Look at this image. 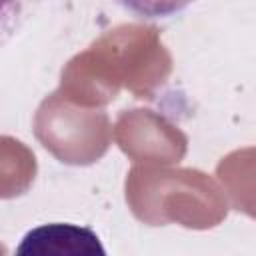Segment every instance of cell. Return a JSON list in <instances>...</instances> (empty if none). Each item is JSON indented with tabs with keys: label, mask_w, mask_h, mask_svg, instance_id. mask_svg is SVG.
Instances as JSON below:
<instances>
[{
	"label": "cell",
	"mask_w": 256,
	"mask_h": 256,
	"mask_svg": "<svg viewBox=\"0 0 256 256\" xmlns=\"http://www.w3.org/2000/svg\"><path fill=\"white\" fill-rule=\"evenodd\" d=\"M14 256H108L98 234L80 224H40L24 234Z\"/></svg>",
	"instance_id": "obj_1"
},
{
	"label": "cell",
	"mask_w": 256,
	"mask_h": 256,
	"mask_svg": "<svg viewBox=\"0 0 256 256\" xmlns=\"http://www.w3.org/2000/svg\"><path fill=\"white\" fill-rule=\"evenodd\" d=\"M22 4H0V46L12 38V34L18 30L22 16Z\"/></svg>",
	"instance_id": "obj_2"
}]
</instances>
